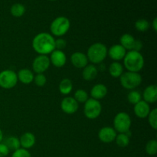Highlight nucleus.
<instances>
[{"label": "nucleus", "instance_id": "1", "mask_svg": "<svg viewBox=\"0 0 157 157\" xmlns=\"http://www.w3.org/2000/svg\"><path fill=\"white\" fill-rule=\"evenodd\" d=\"M55 38L51 34L41 32L33 38L32 48L39 55H47L55 50Z\"/></svg>", "mask_w": 157, "mask_h": 157}, {"label": "nucleus", "instance_id": "2", "mask_svg": "<svg viewBox=\"0 0 157 157\" xmlns=\"http://www.w3.org/2000/svg\"><path fill=\"white\" fill-rule=\"evenodd\" d=\"M124 64L128 71L139 73L144 66V56L140 52L129 51L124 58Z\"/></svg>", "mask_w": 157, "mask_h": 157}, {"label": "nucleus", "instance_id": "3", "mask_svg": "<svg viewBox=\"0 0 157 157\" xmlns=\"http://www.w3.org/2000/svg\"><path fill=\"white\" fill-rule=\"evenodd\" d=\"M88 61L93 64H101L107 56V48L102 43L97 42L89 47L87 52Z\"/></svg>", "mask_w": 157, "mask_h": 157}, {"label": "nucleus", "instance_id": "4", "mask_svg": "<svg viewBox=\"0 0 157 157\" xmlns=\"http://www.w3.org/2000/svg\"><path fill=\"white\" fill-rule=\"evenodd\" d=\"M142 76L136 72H124L120 77V81L123 87L127 90H133L142 83Z\"/></svg>", "mask_w": 157, "mask_h": 157}, {"label": "nucleus", "instance_id": "5", "mask_svg": "<svg viewBox=\"0 0 157 157\" xmlns=\"http://www.w3.org/2000/svg\"><path fill=\"white\" fill-rule=\"evenodd\" d=\"M71 23L67 18L64 16H59L55 18L50 26L51 32L57 37L63 36L68 32Z\"/></svg>", "mask_w": 157, "mask_h": 157}, {"label": "nucleus", "instance_id": "6", "mask_svg": "<svg viewBox=\"0 0 157 157\" xmlns=\"http://www.w3.org/2000/svg\"><path fill=\"white\" fill-rule=\"evenodd\" d=\"M113 129L119 133H125L130 131L131 127V118L128 113L120 112L113 119Z\"/></svg>", "mask_w": 157, "mask_h": 157}, {"label": "nucleus", "instance_id": "7", "mask_svg": "<svg viewBox=\"0 0 157 157\" xmlns=\"http://www.w3.org/2000/svg\"><path fill=\"white\" fill-rule=\"evenodd\" d=\"M102 111V106L99 101L89 98L84 103V113L87 118L90 120H94L101 115Z\"/></svg>", "mask_w": 157, "mask_h": 157}, {"label": "nucleus", "instance_id": "8", "mask_svg": "<svg viewBox=\"0 0 157 157\" xmlns=\"http://www.w3.org/2000/svg\"><path fill=\"white\" fill-rule=\"evenodd\" d=\"M18 83L17 74L12 70H4L0 72V87L4 89H12Z\"/></svg>", "mask_w": 157, "mask_h": 157}, {"label": "nucleus", "instance_id": "9", "mask_svg": "<svg viewBox=\"0 0 157 157\" xmlns=\"http://www.w3.org/2000/svg\"><path fill=\"white\" fill-rule=\"evenodd\" d=\"M50 59L47 55H39L32 62V69L36 74H43L50 66Z\"/></svg>", "mask_w": 157, "mask_h": 157}, {"label": "nucleus", "instance_id": "10", "mask_svg": "<svg viewBox=\"0 0 157 157\" xmlns=\"http://www.w3.org/2000/svg\"><path fill=\"white\" fill-rule=\"evenodd\" d=\"M117 131L111 127H104L100 130L98 133V137L102 143L104 144H110L113 142L116 138Z\"/></svg>", "mask_w": 157, "mask_h": 157}, {"label": "nucleus", "instance_id": "11", "mask_svg": "<svg viewBox=\"0 0 157 157\" xmlns=\"http://www.w3.org/2000/svg\"><path fill=\"white\" fill-rule=\"evenodd\" d=\"M78 103L71 97H67L62 100L61 103V108L64 113L67 114H73L78 110Z\"/></svg>", "mask_w": 157, "mask_h": 157}, {"label": "nucleus", "instance_id": "12", "mask_svg": "<svg viewBox=\"0 0 157 157\" xmlns=\"http://www.w3.org/2000/svg\"><path fill=\"white\" fill-rule=\"evenodd\" d=\"M49 59H50V63H52L56 67H62L67 62V57L65 53L63 51L56 50V49L51 53Z\"/></svg>", "mask_w": 157, "mask_h": 157}, {"label": "nucleus", "instance_id": "13", "mask_svg": "<svg viewBox=\"0 0 157 157\" xmlns=\"http://www.w3.org/2000/svg\"><path fill=\"white\" fill-rule=\"evenodd\" d=\"M127 54V50L121 44H114L107 50V55L114 61L123 60Z\"/></svg>", "mask_w": 157, "mask_h": 157}, {"label": "nucleus", "instance_id": "14", "mask_svg": "<svg viewBox=\"0 0 157 157\" xmlns=\"http://www.w3.org/2000/svg\"><path fill=\"white\" fill-rule=\"evenodd\" d=\"M71 61L76 68L79 69H83L88 64V58H87V55L83 52H77L72 54L71 57Z\"/></svg>", "mask_w": 157, "mask_h": 157}, {"label": "nucleus", "instance_id": "15", "mask_svg": "<svg viewBox=\"0 0 157 157\" xmlns=\"http://www.w3.org/2000/svg\"><path fill=\"white\" fill-rule=\"evenodd\" d=\"M150 104L144 101H140L134 105V113L137 117L144 119L148 117L150 112Z\"/></svg>", "mask_w": 157, "mask_h": 157}, {"label": "nucleus", "instance_id": "16", "mask_svg": "<svg viewBox=\"0 0 157 157\" xmlns=\"http://www.w3.org/2000/svg\"><path fill=\"white\" fill-rule=\"evenodd\" d=\"M142 98L144 101L150 104H154L157 101V87L155 84L148 86L145 88L143 93Z\"/></svg>", "mask_w": 157, "mask_h": 157}, {"label": "nucleus", "instance_id": "17", "mask_svg": "<svg viewBox=\"0 0 157 157\" xmlns=\"http://www.w3.org/2000/svg\"><path fill=\"white\" fill-rule=\"evenodd\" d=\"M107 87L103 84H97L90 90V96L93 99L99 101L103 99L107 94Z\"/></svg>", "mask_w": 157, "mask_h": 157}, {"label": "nucleus", "instance_id": "18", "mask_svg": "<svg viewBox=\"0 0 157 157\" xmlns=\"http://www.w3.org/2000/svg\"><path fill=\"white\" fill-rule=\"evenodd\" d=\"M19 141L21 148L29 150V149L33 147L35 144V136L32 133L27 132L21 135Z\"/></svg>", "mask_w": 157, "mask_h": 157}, {"label": "nucleus", "instance_id": "19", "mask_svg": "<svg viewBox=\"0 0 157 157\" xmlns=\"http://www.w3.org/2000/svg\"><path fill=\"white\" fill-rule=\"evenodd\" d=\"M34 77H35V75H34L33 71L27 68L21 69L17 73L18 81H19L20 82L24 84H31L33 81Z\"/></svg>", "mask_w": 157, "mask_h": 157}, {"label": "nucleus", "instance_id": "20", "mask_svg": "<svg viewBox=\"0 0 157 157\" xmlns=\"http://www.w3.org/2000/svg\"><path fill=\"white\" fill-rule=\"evenodd\" d=\"M98 71L96 66L94 64H87L83 68L82 77L85 81H90L95 79V78L98 76Z\"/></svg>", "mask_w": 157, "mask_h": 157}, {"label": "nucleus", "instance_id": "21", "mask_svg": "<svg viewBox=\"0 0 157 157\" xmlns=\"http://www.w3.org/2000/svg\"><path fill=\"white\" fill-rule=\"evenodd\" d=\"M136 40L134 37L130 34H124L120 38V41H121L120 44H121L127 51H133Z\"/></svg>", "mask_w": 157, "mask_h": 157}, {"label": "nucleus", "instance_id": "22", "mask_svg": "<svg viewBox=\"0 0 157 157\" xmlns=\"http://www.w3.org/2000/svg\"><path fill=\"white\" fill-rule=\"evenodd\" d=\"M109 73L113 78H120L124 73V67L119 61H113L109 67Z\"/></svg>", "mask_w": 157, "mask_h": 157}, {"label": "nucleus", "instance_id": "23", "mask_svg": "<svg viewBox=\"0 0 157 157\" xmlns=\"http://www.w3.org/2000/svg\"><path fill=\"white\" fill-rule=\"evenodd\" d=\"M59 91L61 94L64 95H67L71 92L72 89H73V84L72 81L68 78H64L62 81L60 82L59 84Z\"/></svg>", "mask_w": 157, "mask_h": 157}, {"label": "nucleus", "instance_id": "24", "mask_svg": "<svg viewBox=\"0 0 157 157\" xmlns=\"http://www.w3.org/2000/svg\"><path fill=\"white\" fill-rule=\"evenodd\" d=\"M130 131L125 133H119L117 135L116 138H115V141L118 147H121V148H124L127 147L130 144V136L129 134Z\"/></svg>", "mask_w": 157, "mask_h": 157}, {"label": "nucleus", "instance_id": "25", "mask_svg": "<svg viewBox=\"0 0 157 157\" xmlns=\"http://www.w3.org/2000/svg\"><path fill=\"white\" fill-rule=\"evenodd\" d=\"M5 144L7 146L9 150H12V151H15L21 147L19 139L15 136H10V137L7 138Z\"/></svg>", "mask_w": 157, "mask_h": 157}, {"label": "nucleus", "instance_id": "26", "mask_svg": "<svg viewBox=\"0 0 157 157\" xmlns=\"http://www.w3.org/2000/svg\"><path fill=\"white\" fill-rule=\"evenodd\" d=\"M11 14L13 15L14 17H16V18H19V17L22 16L23 15L25 12V8L23 6L22 4H20V3H15L13 6L11 7L10 9Z\"/></svg>", "mask_w": 157, "mask_h": 157}, {"label": "nucleus", "instance_id": "27", "mask_svg": "<svg viewBox=\"0 0 157 157\" xmlns=\"http://www.w3.org/2000/svg\"><path fill=\"white\" fill-rule=\"evenodd\" d=\"M127 100L130 104L135 105L138 102L142 101V95L138 90H131V91L129 92L127 94Z\"/></svg>", "mask_w": 157, "mask_h": 157}, {"label": "nucleus", "instance_id": "28", "mask_svg": "<svg viewBox=\"0 0 157 157\" xmlns=\"http://www.w3.org/2000/svg\"><path fill=\"white\" fill-rule=\"evenodd\" d=\"M74 98L78 103H85L89 99L88 94L86 90H83V89H79L75 91V94H74Z\"/></svg>", "mask_w": 157, "mask_h": 157}, {"label": "nucleus", "instance_id": "29", "mask_svg": "<svg viewBox=\"0 0 157 157\" xmlns=\"http://www.w3.org/2000/svg\"><path fill=\"white\" fill-rule=\"evenodd\" d=\"M135 28L138 32H145L150 29V23L147 20L144 19V18H141V19L137 20L135 23Z\"/></svg>", "mask_w": 157, "mask_h": 157}, {"label": "nucleus", "instance_id": "30", "mask_svg": "<svg viewBox=\"0 0 157 157\" xmlns=\"http://www.w3.org/2000/svg\"><path fill=\"white\" fill-rule=\"evenodd\" d=\"M146 152L150 156H154L157 153V141L151 140L146 145Z\"/></svg>", "mask_w": 157, "mask_h": 157}, {"label": "nucleus", "instance_id": "31", "mask_svg": "<svg viewBox=\"0 0 157 157\" xmlns=\"http://www.w3.org/2000/svg\"><path fill=\"white\" fill-rule=\"evenodd\" d=\"M148 122L150 127L153 130L157 129V109L154 108L153 110H150V113L148 115Z\"/></svg>", "mask_w": 157, "mask_h": 157}, {"label": "nucleus", "instance_id": "32", "mask_svg": "<svg viewBox=\"0 0 157 157\" xmlns=\"http://www.w3.org/2000/svg\"><path fill=\"white\" fill-rule=\"evenodd\" d=\"M33 81L38 87H43L47 82V78L44 74H37L34 77Z\"/></svg>", "mask_w": 157, "mask_h": 157}, {"label": "nucleus", "instance_id": "33", "mask_svg": "<svg viewBox=\"0 0 157 157\" xmlns=\"http://www.w3.org/2000/svg\"><path fill=\"white\" fill-rule=\"evenodd\" d=\"M12 157H32L29 150L23 148H19L13 152Z\"/></svg>", "mask_w": 157, "mask_h": 157}, {"label": "nucleus", "instance_id": "34", "mask_svg": "<svg viewBox=\"0 0 157 157\" xmlns=\"http://www.w3.org/2000/svg\"><path fill=\"white\" fill-rule=\"evenodd\" d=\"M66 44H67L66 41L64 39H63V38H58L55 41V47L56 50L62 51L63 49L65 48Z\"/></svg>", "mask_w": 157, "mask_h": 157}, {"label": "nucleus", "instance_id": "35", "mask_svg": "<svg viewBox=\"0 0 157 157\" xmlns=\"http://www.w3.org/2000/svg\"><path fill=\"white\" fill-rule=\"evenodd\" d=\"M10 150L5 144H0V157H6L8 156Z\"/></svg>", "mask_w": 157, "mask_h": 157}, {"label": "nucleus", "instance_id": "36", "mask_svg": "<svg viewBox=\"0 0 157 157\" xmlns=\"http://www.w3.org/2000/svg\"><path fill=\"white\" fill-rule=\"evenodd\" d=\"M152 26H153V29L155 32L157 31V18H155L154 20H153V23H152Z\"/></svg>", "mask_w": 157, "mask_h": 157}, {"label": "nucleus", "instance_id": "37", "mask_svg": "<svg viewBox=\"0 0 157 157\" xmlns=\"http://www.w3.org/2000/svg\"><path fill=\"white\" fill-rule=\"evenodd\" d=\"M2 140H3V133H2V131L1 129H0V144L2 143Z\"/></svg>", "mask_w": 157, "mask_h": 157}, {"label": "nucleus", "instance_id": "38", "mask_svg": "<svg viewBox=\"0 0 157 157\" xmlns=\"http://www.w3.org/2000/svg\"><path fill=\"white\" fill-rule=\"evenodd\" d=\"M50 1H56V0H50Z\"/></svg>", "mask_w": 157, "mask_h": 157}]
</instances>
